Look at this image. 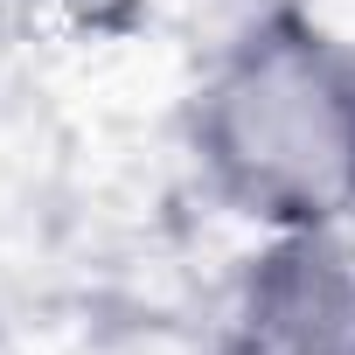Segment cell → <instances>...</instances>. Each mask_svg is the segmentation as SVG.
Returning <instances> with one entry per match:
<instances>
[{
	"mask_svg": "<svg viewBox=\"0 0 355 355\" xmlns=\"http://www.w3.org/2000/svg\"><path fill=\"white\" fill-rule=\"evenodd\" d=\"M189 153L223 209L286 230L355 216V49L313 15L272 8L223 42L189 105Z\"/></svg>",
	"mask_w": 355,
	"mask_h": 355,
	"instance_id": "obj_1",
	"label": "cell"
},
{
	"mask_svg": "<svg viewBox=\"0 0 355 355\" xmlns=\"http://www.w3.org/2000/svg\"><path fill=\"white\" fill-rule=\"evenodd\" d=\"M230 355H355V237L286 230L230 293Z\"/></svg>",
	"mask_w": 355,
	"mask_h": 355,
	"instance_id": "obj_2",
	"label": "cell"
}]
</instances>
